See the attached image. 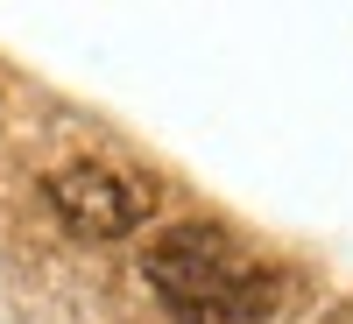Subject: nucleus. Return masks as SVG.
<instances>
[{"instance_id": "nucleus-2", "label": "nucleus", "mask_w": 353, "mask_h": 324, "mask_svg": "<svg viewBox=\"0 0 353 324\" xmlns=\"http://www.w3.org/2000/svg\"><path fill=\"white\" fill-rule=\"evenodd\" d=\"M43 191H50V212L64 219L78 240H128V233L149 219V204H156V191L128 184V176L106 169V162H71V169H57Z\"/></svg>"}, {"instance_id": "nucleus-1", "label": "nucleus", "mask_w": 353, "mask_h": 324, "mask_svg": "<svg viewBox=\"0 0 353 324\" xmlns=\"http://www.w3.org/2000/svg\"><path fill=\"white\" fill-rule=\"evenodd\" d=\"M141 275L184 324H269L283 310V275L233 240L226 226H170L141 247Z\"/></svg>"}]
</instances>
